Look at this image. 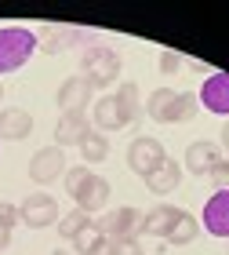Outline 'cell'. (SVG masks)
I'll return each mask as SVG.
<instances>
[{
	"mask_svg": "<svg viewBox=\"0 0 229 255\" xmlns=\"http://www.w3.org/2000/svg\"><path fill=\"white\" fill-rule=\"evenodd\" d=\"M146 117L156 121V124H182V121H193L200 110V102L193 91H171V88H156L150 91L146 99Z\"/></svg>",
	"mask_w": 229,
	"mask_h": 255,
	"instance_id": "1",
	"label": "cell"
},
{
	"mask_svg": "<svg viewBox=\"0 0 229 255\" xmlns=\"http://www.w3.org/2000/svg\"><path fill=\"white\" fill-rule=\"evenodd\" d=\"M33 51H37V33L26 26H4L0 29V73H15L22 69Z\"/></svg>",
	"mask_w": 229,
	"mask_h": 255,
	"instance_id": "2",
	"label": "cell"
},
{
	"mask_svg": "<svg viewBox=\"0 0 229 255\" xmlns=\"http://www.w3.org/2000/svg\"><path fill=\"white\" fill-rule=\"evenodd\" d=\"M80 69H84V77L91 88H113L120 77V55L109 48V44H91L84 51V59H80Z\"/></svg>",
	"mask_w": 229,
	"mask_h": 255,
	"instance_id": "3",
	"label": "cell"
},
{
	"mask_svg": "<svg viewBox=\"0 0 229 255\" xmlns=\"http://www.w3.org/2000/svg\"><path fill=\"white\" fill-rule=\"evenodd\" d=\"M95 226L106 234V241H139L142 234V212L131 204L124 208H113L106 219H95Z\"/></svg>",
	"mask_w": 229,
	"mask_h": 255,
	"instance_id": "4",
	"label": "cell"
},
{
	"mask_svg": "<svg viewBox=\"0 0 229 255\" xmlns=\"http://www.w3.org/2000/svg\"><path fill=\"white\" fill-rule=\"evenodd\" d=\"M164 160H167V153H164V146H160V138H153V135L131 138V146H128V168L135 171V175H142V179L153 175Z\"/></svg>",
	"mask_w": 229,
	"mask_h": 255,
	"instance_id": "5",
	"label": "cell"
},
{
	"mask_svg": "<svg viewBox=\"0 0 229 255\" xmlns=\"http://www.w3.org/2000/svg\"><path fill=\"white\" fill-rule=\"evenodd\" d=\"M18 219H22L29 230H48V226L59 223L62 215H59V204H55V197L44 193V190H37V193H29L26 201L18 204Z\"/></svg>",
	"mask_w": 229,
	"mask_h": 255,
	"instance_id": "6",
	"label": "cell"
},
{
	"mask_svg": "<svg viewBox=\"0 0 229 255\" xmlns=\"http://www.w3.org/2000/svg\"><path fill=\"white\" fill-rule=\"evenodd\" d=\"M66 175V149L59 146H44L33 153L29 160V179L37 182V186H51V182H59Z\"/></svg>",
	"mask_w": 229,
	"mask_h": 255,
	"instance_id": "7",
	"label": "cell"
},
{
	"mask_svg": "<svg viewBox=\"0 0 229 255\" xmlns=\"http://www.w3.org/2000/svg\"><path fill=\"white\" fill-rule=\"evenodd\" d=\"M197 102L208 113H215V117H229V73H222V69L211 73L208 80H204Z\"/></svg>",
	"mask_w": 229,
	"mask_h": 255,
	"instance_id": "8",
	"label": "cell"
},
{
	"mask_svg": "<svg viewBox=\"0 0 229 255\" xmlns=\"http://www.w3.org/2000/svg\"><path fill=\"white\" fill-rule=\"evenodd\" d=\"M204 230L211 237L229 241V190H215L204 204Z\"/></svg>",
	"mask_w": 229,
	"mask_h": 255,
	"instance_id": "9",
	"label": "cell"
},
{
	"mask_svg": "<svg viewBox=\"0 0 229 255\" xmlns=\"http://www.w3.org/2000/svg\"><path fill=\"white\" fill-rule=\"evenodd\" d=\"M186 171L189 175H211L215 171V164L222 160V149L215 146V142H208V138H197V142H189L186 146Z\"/></svg>",
	"mask_w": 229,
	"mask_h": 255,
	"instance_id": "10",
	"label": "cell"
},
{
	"mask_svg": "<svg viewBox=\"0 0 229 255\" xmlns=\"http://www.w3.org/2000/svg\"><path fill=\"white\" fill-rule=\"evenodd\" d=\"M91 131V121L87 113H62L59 124H55V146L66 149V146H80Z\"/></svg>",
	"mask_w": 229,
	"mask_h": 255,
	"instance_id": "11",
	"label": "cell"
},
{
	"mask_svg": "<svg viewBox=\"0 0 229 255\" xmlns=\"http://www.w3.org/2000/svg\"><path fill=\"white\" fill-rule=\"evenodd\" d=\"M91 91H95V88H91L84 77H70V80H62L55 102H59L62 113H84V106L91 102Z\"/></svg>",
	"mask_w": 229,
	"mask_h": 255,
	"instance_id": "12",
	"label": "cell"
},
{
	"mask_svg": "<svg viewBox=\"0 0 229 255\" xmlns=\"http://www.w3.org/2000/svg\"><path fill=\"white\" fill-rule=\"evenodd\" d=\"M73 201H76V208H80V212H87V215L102 212V208L109 204V182L102 179V175H95V171H91V175H87V182L80 186V193L73 197Z\"/></svg>",
	"mask_w": 229,
	"mask_h": 255,
	"instance_id": "13",
	"label": "cell"
},
{
	"mask_svg": "<svg viewBox=\"0 0 229 255\" xmlns=\"http://www.w3.org/2000/svg\"><path fill=\"white\" fill-rule=\"evenodd\" d=\"M26 135H33V117L18 106L0 110V142H22Z\"/></svg>",
	"mask_w": 229,
	"mask_h": 255,
	"instance_id": "14",
	"label": "cell"
},
{
	"mask_svg": "<svg viewBox=\"0 0 229 255\" xmlns=\"http://www.w3.org/2000/svg\"><path fill=\"white\" fill-rule=\"evenodd\" d=\"M95 124H98V131H120V128H128V117H124V106L117 102V95H102L95 102Z\"/></svg>",
	"mask_w": 229,
	"mask_h": 255,
	"instance_id": "15",
	"label": "cell"
},
{
	"mask_svg": "<svg viewBox=\"0 0 229 255\" xmlns=\"http://www.w3.org/2000/svg\"><path fill=\"white\" fill-rule=\"evenodd\" d=\"M178 182H182V164L178 160H164L153 175H146V190L150 193H156V197H164V193H171V190H178Z\"/></svg>",
	"mask_w": 229,
	"mask_h": 255,
	"instance_id": "16",
	"label": "cell"
},
{
	"mask_svg": "<svg viewBox=\"0 0 229 255\" xmlns=\"http://www.w3.org/2000/svg\"><path fill=\"white\" fill-rule=\"evenodd\" d=\"M197 234H200L197 215H189L186 208H178V215H175V223H171V230H167L164 241H167V245H175V248H182V245H193Z\"/></svg>",
	"mask_w": 229,
	"mask_h": 255,
	"instance_id": "17",
	"label": "cell"
},
{
	"mask_svg": "<svg viewBox=\"0 0 229 255\" xmlns=\"http://www.w3.org/2000/svg\"><path fill=\"white\" fill-rule=\"evenodd\" d=\"M175 215H178V208H171V204L150 208V212L142 215V234H146V237H167V230H171V223H175Z\"/></svg>",
	"mask_w": 229,
	"mask_h": 255,
	"instance_id": "18",
	"label": "cell"
},
{
	"mask_svg": "<svg viewBox=\"0 0 229 255\" xmlns=\"http://www.w3.org/2000/svg\"><path fill=\"white\" fill-rule=\"evenodd\" d=\"M117 95V102L124 106V117H128V124H135L142 117V95H139V84H131V80H124V84L113 91Z\"/></svg>",
	"mask_w": 229,
	"mask_h": 255,
	"instance_id": "19",
	"label": "cell"
},
{
	"mask_svg": "<svg viewBox=\"0 0 229 255\" xmlns=\"http://www.w3.org/2000/svg\"><path fill=\"white\" fill-rule=\"evenodd\" d=\"M66 48H70V40H66V26H40L37 29V51L59 55Z\"/></svg>",
	"mask_w": 229,
	"mask_h": 255,
	"instance_id": "20",
	"label": "cell"
},
{
	"mask_svg": "<svg viewBox=\"0 0 229 255\" xmlns=\"http://www.w3.org/2000/svg\"><path fill=\"white\" fill-rule=\"evenodd\" d=\"M80 157H84V164H102L109 157V138L102 131H87V138L80 142Z\"/></svg>",
	"mask_w": 229,
	"mask_h": 255,
	"instance_id": "21",
	"label": "cell"
},
{
	"mask_svg": "<svg viewBox=\"0 0 229 255\" xmlns=\"http://www.w3.org/2000/svg\"><path fill=\"white\" fill-rule=\"evenodd\" d=\"M102 248H106V234H102L95 223H91L84 234L73 237V252L76 255H102Z\"/></svg>",
	"mask_w": 229,
	"mask_h": 255,
	"instance_id": "22",
	"label": "cell"
},
{
	"mask_svg": "<svg viewBox=\"0 0 229 255\" xmlns=\"http://www.w3.org/2000/svg\"><path fill=\"white\" fill-rule=\"evenodd\" d=\"M95 223V219H91L87 212H80V208H73L70 215H62L59 219V237H66V241H73L76 234H84V230Z\"/></svg>",
	"mask_w": 229,
	"mask_h": 255,
	"instance_id": "23",
	"label": "cell"
},
{
	"mask_svg": "<svg viewBox=\"0 0 229 255\" xmlns=\"http://www.w3.org/2000/svg\"><path fill=\"white\" fill-rule=\"evenodd\" d=\"M87 175H91V168L87 164H76V168H66V193H70V197H76L80 193V186H84V182H87Z\"/></svg>",
	"mask_w": 229,
	"mask_h": 255,
	"instance_id": "24",
	"label": "cell"
},
{
	"mask_svg": "<svg viewBox=\"0 0 229 255\" xmlns=\"http://www.w3.org/2000/svg\"><path fill=\"white\" fill-rule=\"evenodd\" d=\"M102 255H146L139 241H106Z\"/></svg>",
	"mask_w": 229,
	"mask_h": 255,
	"instance_id": "25",
	"label": "cell"
},
{
	"mask_svg": "<svg viewBox=\"0 0 229 255\" xmlns=\"http://www.w3.org/2000/svg\"><path fill=\"white\" fill-rule=\"evenodd\" d=\"M182 66H186V59L178 51H160V73H178Z\"/></svg>",
	"mask_w": 229,
	"mask_h": 255,
	"instance_id": "26",
	"label": "cell"
},
{
	"mask_svg": "<svg viewBox=\"0 0 229 255\" xmlns=\"http://www.w3.org/2000/svg\"><path fill=\"white\" fill-rule=\"evenodd\" d=\"M211 182H215V190H229V157H222L219 164H215Z\"/></svg>",
	"mask_w": 229,
	"mask_h": 255,
	"instance_id": "27",
	"label": "cell"
},
{
	"mask_svg": "<svg viewBox=\"0 0 229 255\" xmlns=\"http://www.w3.org/2000/svg\"><path fill=\"white\" fill-rule=\"evenodd\" d=\"M15 223H22L18 219V204H7V201H0V226H15Z\"/></svg>",
	"mask_w": 229,
	"mask_h": 255,
	"instance_id": "28",
	"label": "cell"
},
{
	"mask_svg": "<svg viewBox=\"0 0 229 255\" xmlns=\"http://www.w3.org/2000/svg\"><path fill=\"white\" fill-rule=\"evenodd\" d=\"M7 248H11V230L0 226V252H7Z\"/></svg>",
	"mask_w": 229,
	"mask_h": 255,
	"instance_id": "29",
	"label": "cell"
},
{
	"mask_svg": "<svg viewBox=\"0 0 229 255\" xmlns=\"http://www.w3.org/2000/svg\"><path fill=\"white\" fill-rule=\"evenodd\" d=\"M222 146H226V153H229V121L222 124Z\"/></svg>",
	"mask_w": 229,
	"mask_h": 255,
	"instance_id": "30",
	"label": "cell"
},
{
	"mask_svg": "<svg viewBox=\"0 0 229 255\" xmlns=\"http://www.w3.org/2000/svg\"><path fill=\"white\" fill-rule=\"evenodd\" d=\"M55 255H76L73 248H59V252H55Z\"/></svg>",
	"mask_w": 229,
	"mask_h": 255,
	"instance_id": "31",
	"label": "cell"
},
{
	"mask_svg": "<svg viewBox=\"0 0 229 255\" xmlns=\"http://www.w3.org/2000/svg\"><path fill=\"white\" fill-rule=\"evenodd\" d=\"M0 102H4V84H0Z\"/></svg>",
	"mask_w": 229,
	"mask_h": 255,
	"instance_id": "32",
	"label": "cell"
}]
</instances>
